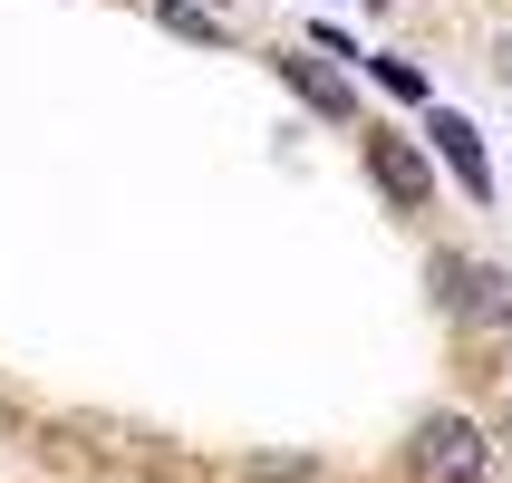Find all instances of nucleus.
I'll use <instances>...</instances> for the list:
<instances>
[{
    "instance_id": "423d86ee",
    "label": "nucleus",
    "mask_w": 512,
    "mask_h": 483,
    "mask_svg": "<svg viewBox=\"0 0 512 483\" xmlns=\"http://www.w3.org/2000/svg\"><path fill=\"white\" fill-rule=\"evenodd\" d=\"M368 78L387 87V97H426V68H416V58H397V49H377V58H368Z\"/></svg>"
},
{
    "instance_id": "f257e3e1",
    "label": "nucleus",
    "mask_w": 512,
    "mask_h": 483,
    "mask_svg": "<svg viewBox=\"0 0 512 483\" xmlns=\"http://www.w3.org/2000/svg\"><path fill=\"white\" fill-rule=\"evenodd\" d=\"M406 464H416V483H484L493 445H484V426H464V416H426V426L406 435Z\"/></svg>"
},
{
    "instance_id": "39448f33",
    "label": "nucleus",
    "mask_w": 512,
    "mask_h": 483,
    "mask_svg": "<svg viewBox=\"0 0 512 483\" xmlns=\"http://www.w3.org/2000/svg\"><path fill=\"white\" fill-rule=\"evenodd\" d=\"M271 68H281V78H290V87H300V97H310V107H319V116H358V97H348V87H339V78H329V68H319V58H310V49H281V58H271Z\"/></svg>"
},
{
    "instance_id": "f03ea898",
    "label": "nucleus",
    "mask_w": 512,
    "mask_h": 483,
    "mask_svg": "<svg viewBox=\"0 0 512 483\" xmlns=\"http://www.w3.org/2000/svg\"><path fill=\"white\" fill-rule=\"evenodd\" d=\"M435 300H445V310H455L464 329H503V319H512V271L435 252Z\"/></svg>"
},
{
    "instance_id": "6e6552de",
    "label": "nucleus",
    "mask_w": 512,
    "mask_h": 483,
    "mask_svg": "<svg viewBox=\"0 0 512 483\" xmlns=\"http://www.w3.org/2000/svg\"><path fill=\"white\" fill-rule=\"evenodd\" d=\"M493 78L512 87V29H503V39H493Z\"/></svg>"
},
{
    "instance_id": "7ed1b4c3",
    "label": "nucleus",
    "mask_w": 512,
    "mask_h": 483,
    "mask_svg": "<svg viewBox=\"0 0 512 483\" xmlns=\"http://www.w3.org/2000/svg\"><path fill=\"white\" fill-rule=\"evenodd\" d=\"M358 155H368L377 194L397 203V213H426V203H435V155H416L397 126H358Z\"/></svg>"
},
{
    "instance_id": "0eeeda50",
    "label": "nucleus",
    "mask_w": 512,
    "mask_h": 483,
    "mask_svg": "<svg viewBox=\"0 0 512 483\" xmlns=\"http://www.w3.org/2000/svg\"><path fill=\"white\" fill-rule=\"evenodd\" d=\"M165 29H174V39H203V49H223V20H203V10H184V0H165Z\"/></svg>"
},
{
    "instance_id": "20e7f679",
    "label": "nucleus",
    "mask_w": 512,
    "mask_h": 483,
    "mask_svg": "<svg viewBox=\"0 0 512 483\" xmlns=\"http://www.w3.org/2000/svg\"><path fill=\"white\" fill-rule=\"evenodd\" d=\"M426 136H435V155H445V165H455V184L474 203H493V165H484V136H474V126H464L455 107H435L426 116Z\"/></svg>"
}]
</instances>
